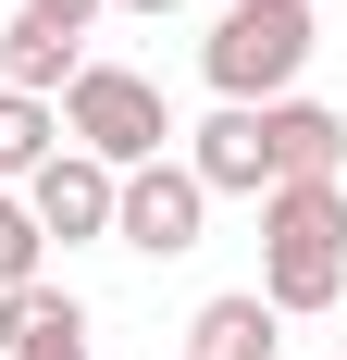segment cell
Instances as JSON below:
<instances>
[{"instance_id":"6da1fadb","label":"cell","mask_w":347,"mask_h":360,"mask_svg":"<svg viewBox=\"0 0 347 360\" xmlns=\"http://www.w3.org/2000/svg\"><path fill=\"white\" fill-rule=\"evenodd\" d=\"M261 298L273 311H335L347 298V186L335 174L261 186Z\"/></svg>"},{"instance_id":"7a4b0ae2","label":"cell","mask_w":347,"mask_h":360,"mask_svg":"<svg viewBox=\"0 0 347 360\" xmlns=\"http://www.w3.org/2000/svg\"><path fill=\"white\" fill-rule=\"evenodd\" d=\"M322 25H310V0H223V25L199 37V75H211V100H298V75H310Z\"/></svg>"},{"instance_id":"3957f363","label":"cell","mask_w":347,"mask_h":360,"mask_svg":"<svg viewBox=\"0 0 347 360\" xmlns=\"http://www.w3.org/2000/svg\"><path fill=\"white\" fill-rule=\"evenodd\" d=\"M50 112H63V149H87V162H112V174H137V162L174 149V100L137 63H74V87Z\"/></svg>"},{"instance_id":"277c9868","label":"cell","mask_w":347,"mask_h":360,"mask_svg":"<svg viewBox=\"0 0 347 360\" xmlns=\"http://www.w3.org/2000/svg\"><path fill=\"white\" fill-rule=\"evenodd\" d=\"M199 224H211V186L186 174V162H137V174H112V236L124 249H149V261H186L199 249Z\"/></svg>"},{"instance_id":"5b68a950","label":"cell","mask_w":347,"mask_h":360,"mask_svg":"<svg viewBox=\"0 0 347 360\" xmlns=\"http://www.w3.org/2000/svg\"><path fill=\"white\" fill-rule=\"evenodd\" d=\"M37 212V236L50 249H87V236H112V162H87V149H50L25 186H13Z\"/></svg>"},{"instance_id":"8992f818","label":"cell","mask_w":347,"mask_h":360,"mask_svg":"<svg viewBox=\"0 0 347 360\" xmlns=\"http://www.w3.org/2000/svg\"><path fill=\"white\" fill-rule=\"evenodd\" d=\"M174 162H186V174H199L211 199H261V186H273V162H261V112H236V100L211 112V124H199L186 149H174Z\"/></svg>"},{"instance_id":"52a82bcc","label":"cell","mask_w":347,"mask_h":360,"mask_svg":"<svg viewBox=\"0 0 347 360\" xmlns=\"http://www.w3.org/2000/svg\"><path fill=\"white\" fill-rule=\"evenodd\" d=\"M261 162H273V186L298 174H347V124L322 100H261Z\"/></svg>"},{"instance_id":"ba28073f","label":"cell","mask_w":347,"mask_h":360,"mask_svg":"<svg viewBox=\"0 0 347 360\" xmlns=\"http://www.w3.org/2000/svg\"><path fill=\"white\" fill-rule=\"evenodd\" d=\"M285 348V311L261 286H223V298H199V323H186V360H273Z\"/></svg>"},{"instance_id":"9c48e42d","label":"cell","mask_w":347,"mask_h":360,"mask_svg":"<svg viewBox=\"0 0 347 360\" xmlns=\"http://www.w3.org/2000/svg\"><path fill=\"white\" fill-rule=\"evenodd\" d=\"M74 63H87V37L37 25V13H13V25H0V87H25V100H63V87H74Z\"/></svg>"},{"instance_id":"30bf717a","label":"cell","mask_w":347,"mask_h":360,"mask_svg":"<svg viewBox=\"0 0 347 360\" xmlns=\"http://www.w3.org/2000/svg\"><path fill=\"white\" fill-rule=\"evenodd\" d=\"M50 149H63V112H50V100H25V87H0V186H25Z\"/></svg>"},{"instance_id":"8fae6325","label":"cell","mask_w":347,"mask_h":360,"mask_svg":"<svg viewBox=\"0 0 347 360\" xmlns=\"http://www.w3.org/2000/svg\"><path fill=\"white\" fill-rule=\"evenodd\" d=\"M50 323H87V298H74V286H50V274L0 286V348H25V335H50Z\"/></svg>"},{"instance_id":"7c38bea8","label":"cell","mask_w":347,"mask_h":360,"mask_svg":"<svg viewBox=\"0 0 347 360\" xmlns=\"http://www.w3.org/2000/svg\"><path fill=\"white\" fill-rule=\"evenodd\" d=\"M25 274H50V236H37V212L0 186V286H25Z\"/></svg>"},{"instance_id":"4fadbf2b","label":"cell","mask_w":347,"mask_h":360,"mask_svg":"<svg viewBox=\"0 0 347 360\" xmlns=\"http://www.w3.org/2000/svg\"><path fill=\"white\" fill-rule=\"evenodd\" d=\"M25 13H37V25H63V37H87V25L112 13V0H25Z\"/></svg>"},{"instance_id":"5bb4252c","label":"cell","mask_w":347,"mask_h":360,"mask_svg":"<svg viewBox=\"0 0 347 360\" xmlns=\"http://www.w3.org/2000/svg\"><path fill=\"white\" fill-rule=\"evenodd\" d=\"M13 360H87V323H50V335H25Z\"/></svg>"},{"instance_id":"9a60e30c","label":"cell","mask_w":347,"mask_h":360,"mask_svg":"<svg viewBox=\"0 0 347 360\" xmlns=\"http://www.w3.org/2000/svg\"><path fill=\"white\" fill-rule=\"evenodd\" d=\"M112 13H186V0H112Z\"/></svg>"},{"instance_id":"2e32d148","label":"cell","mask_w":347,"mask_h":360,"mask_svg":"<svg viewBox=\"0 0 347 360\" xmlns=\"http://www.w3.org/2000/svg\"><path fill=\"white\" fill-rule=\"evenodd\" d=\"M162 360H186V348H162Z\"/></svg>"},{"instance_id":"e0dca14e","label":"cell","mask_w":347,"mask_h":360,"mask_svg":"<svg viewBox=\"0 0 347 360\" xmlns=\"http://www.w3.org/2000/svg\"><path fill=\"white\" fill-rule=\"evenodd\" d=\"M335 311H347V298H335Z\"/></svg>"},{"instance_id":"ac0fdd59","label":"cell","mask_w":347,"mask_h":360,"mask_svg":"<svg viewBox=\"0 0 347 360\" xmlns=\"http://www.w3.org/2000/svg\"><path fill=\"white\" fill-rule=\"evenodd\" d=\"M335 186H347V174H335Z\"/></svg>"}]
</instances>
